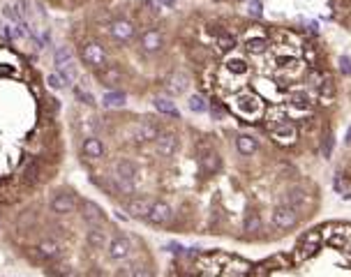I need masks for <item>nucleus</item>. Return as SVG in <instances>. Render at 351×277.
<instances>
[{
  "label": "nucleus",
  "mask_w": 351,
  "mask_h": 277,
  "mask_svg": "<svg viewBox=\"0 0 351 277\" xmlns=\"http://www.w3.org/2000/svg\"><path fill=\"white\" fill-rule=\"evenodd\" d=\"M231 109H234V113L245 118V120H259L266 111H263V100L259 95L250 93V90H243V93L234 95V100H231Z\"/></svg>",
  "instance_id": "obj_1"
},
{
  "label": "nucleus",
  "mask_w": 351,
  "mask_h": 277,
  "mask_svg": "<svg viewBox=\"0 0 351 277\" xmlns=\"http://www.w3.org/2000/svg\"><path fill=\"white\" fill-rule=\"evenodd\" d=\"M79 54H81V60L86 62L88 67H93V69L107 67V51L97 42H83Z\"/></svg>",
  "instance_id": "obj_2"
},
{
  "label": "nucleus",
  "mask_w": 351,
  "mask_h": 277,
  "mask_svg": "<svg viewBox=\"0 0 351 277\" xmlns=\"http://www.w3.org/2000/svg\"><path fill=\"white\" fill-rule=\"evenodd\" d=\"M268 134H270V139L275 143H280V146H291V143L298 139V129L293 122L282 118V120H277L275 125H270Z\"/></svg>",
  "instance_id": "obj_3"
},
{
  "label": "nucleus",
  "mask_w": 351,
  "mask_h": 277,
  "mask_svg": "<svg viewBox=\"0 0 351 277\" xmlns=\"http://www.w3.org/2000/svg\"><path fill=\"white\" fill-rule=\"evenodd\" d=\"M129 252H132V245H129L127 236L116 233V236L109 240L107 254H109V261H111V264H122V261H127Z\"/></svg>",
  "instance_id": "obj_4"
},
{
  "label": "nucleus",
  "mask_w": 351,
  "mask_h": 277,
  "mask_svg": "<svg viewBox=\"0 0 351 277\" xmlns=\"http://www.w3.org/2000/svg\"><path fill=\"white\" fill-rule=\"evenodd\" d=\"M155 153L160 157H174L180 148V141H178V134L171 132V129H160V134H157L155 141Z\"/></svg>",
  "instance_id": "obj_5"
},
{
  "label": "nucleus",
  "mask_w": 351,
  "mask_h": 277,
  "mask_svg": "<svg viewBox=\"0 0 351 277\" xmlns=\"http://www.w3.org/2000/svg\"><path fill=\"white\" fill-rule=\"evenodd\" d=\"M270 222L277 231H289L298 224V213L291 206H277L270 215Z\"/></svg>",
  "instance_id": "obj_6"
},
{
  "label": "nucleus",
  "mask_w": 351,
  "mask_h": 277,
  "mask_svg": "<svg viewBox=\"0 0 351 277\" xmlns=\"http://www.w3.org/2000/svg\"><path fill=\"white\" fill-rule=\"evenodd\" d=\"M160 134V125L153 120H141L139 125L132 127V141L143 146V143H153Z\"/></svg>",
  "instance_id": "obj_7"
},
{
  "label": "nucleus",
  "mask_w": 351,
  "mask_h": 277,
  "mask_svg": "<svg viewBox=\"0 0 351 277\" xmlns=\"http://www.w3.org/2000/svg\"><path fill=\"white\" fill-rule=\"evenodd\" d=\"M76 206H79V201H76V194H72V192H58L49 201V208L56 215H69V213L76 210Z\"/></svg>",
  "instance_id": "obj_8"
},
{
  "label": "nucleus",
  "mask_w": 351,
  "mask_h": 277,
  "mask_svg": "<svg viewBox=\"0 0 351 277\" xmlns=\"http://www.w3.org/2000/svg\"><path fill=\"white\" fill-rule=\"evenodd\" d=\"M109 35H111L116 42H132L136 35V28H134V23L127 19H114L109 23Z\"/></svg>",
  "instance_id": "obj_9"
},
{
  "label": "nucleus",
  "mask_w": 351,
  "mask_h": 277,
  "mask_svg": "<svg viewBox=\"0 0 351 277\" xmlns=\"http://www.w3.org/2000/svg\"><path fill=\"white\" fill-rule=\"evenodd\" d=\"M150 224H155V226H164V224H169L174 220V208H171V203L167 201H153V208H150L148 217H146Z\"/></svg>",
  "instance_id": "obj_10"
},
{
  "label": "nucleus",
  "mask_w": 351,
  "mask_h": 277,
  "mask_svg": "<svg viewBox=\"0 0 351 277\" xmlns=\"http://www.w3.org/2000/svg\"><path fill=\"white\" fill-rule=\"evenodd\" d=\"M79 210H81V220L86 224H104L107 222V213L97 206L95 201H81L79 203Z\"/></svg>",
  "instance_id": "obj_11"
},
{
  "label": "nucleus",
  "mask_w": 351,
  "mask_h": 277,
  "mask_svg": "<svg viewBox=\"0 0 351 277\" xmlns=\"http://www.w3.org/2000/svg\"><path fill=\"white\" fill-rule=\"evenodd\" d=\"M150 208H153V201L146 199V196H134V199H129V201L125 203L127 215L134 217V220H146L148 213H150Z\"/></svg>",
  "instance_id": "obj_12"
},
{
  "label": "nucleus",
  "mask_w": 351,
  "mask_h": 277,
  "mask_svg": "<svg viewBox=\"0 0 351 277\" xmlns=\"http://www.w3.org/2000/svg\"><path fill=\"white\" fill-rule=\"evenodd\" d=\"M162 47H164V35L157 28H150V30H146L141 35V49L146 54H157V51H162Z\"/></svg>",
  "instance_id": "obj_13"
},
{
  "label": "nucleus",
  "mask_w": 351,
  "mask_h": 277,
  "mask_svg": "<svg viewBox=\"0 0 351 277\" xmlns=\"http://www.w3.org/2000/svg\"><path fill=\"white\" fill-rule=\"evenodd\" d=\"M81 153L88 160H102V157L107 155V146H104V141L97 139V136H86L81 143Z\"/></svg>",
  "instance_id": "obj_14"
},
{
  "label": "nucleus",
  "mask_w": 351,
  "mask_h": 277,
  "mask_svg": "<svg viewBox=\"0 0 351 277\" xmlns=\"http://www.w3.org/2000/svg\"><path fill=\"white\" fill-rule=\"evenodd\" d=\"M97 81L111 90H118L122 83V72L118 67H102L97 69Z\"/></svg>",
  "instance_id": "obj_15"
},
{
  "label": "nucleus",
  "mask_w": 351,
  "mask_h": 277,
  "mask_svg": "<svg viewBox=\"0 0 351 277\" xmlns=\"http://www.w3.org/2000/svg\"><path fill=\"white\" fill-rule=\"evenodd\" d=\"M187 86H189L187 74L174 72V74H169L167 83H164V90H167V95H171V97H178V95H182L185 90H187Z\"/></svg>",
  "instance_id": "obj_16"
},
{
  "label": "nucleus",
  "mask_w": 351,
  "mask_h": 277,
  "mask_svg": "<svg viewBox=\"0 0 351 277\" xmlns=\"http://www.w3.org/2000/svg\"><path fill=\"white\" fill-rule=\"evenodd\" d=\"M224 72L229 76H245L250 72V62L245 55H231L224 60Z\"/></svg>",
  "instance_id": "obj_17"
},
{
  "label": "nucleus",
  "mask_w": 351,
  "mask_h": 277,
  "mask_svg": "<svg viewBox=\"0 0 351 277\" xmlns=\"http://www.w3.org/2000/svg\"><path fill=\"white\" fill-rule=\"evenodd\" d=\"M289 109L296 113H310L312 109V97L307 95V90H296L289 95Z\"/></svg>",
  "instance_id": "obj_18"
},
{
  "label": "nucleus",
  "mask_w": 351,
  "mask_h": 277,
  "mask_svg": "<svg viewBox=\"0 0 351 277\" xmlns=\"http://www.w3.org/2000/svg\"><path fill=\"white\" fill-rule=\"evenodd\" d=\"M199 164L203 166V171L206 173H215V171H220V166H222V160H220V155H217L213 148H206V150H199Z\"/></svg>",
  "instance_id": "obj_19"
},
{
  "label": "nucleus",
  "mask_w": 351,
  "mask_h": 277,
  "mask_svg": "<svg viewBox=\"0 0 351 277\" xmlns=\"http://www.w3.org/2000/svg\"><path fill=\"white\" fill-rule=\"evenodd\" d=\"M266 49H268V37H261V35L247 37L243 42V51L250 55H261V54H266Z\"/></svg>",
  "instance_id": "obj_20"
},
{
  "label": "nucleus",
  "mask_w": 351,
  "mask_h": 277,
  "mask_svg": "<svg viewBox=\"0 0 351 277\" xmlns=\"http://www.w3.org/2000/svg\"><path fill=\"white\" fill-rule=\"evenodd\" d=\"M259 148V143L254 136L250 134H238L236 136V150L240 153V155H254Z\"/></svg>",
  "instance_id": "obj_21"
},
{
  "label": "nucleus",
  "mask_w": 351,
  "mask_h": 277,
  "mask_svg": "<svg viewBox=\"0 0 351 277\" xmlns=\"http://www.w3.org/2000/svg\"><path fill=\"white\" fill-rule=\"evenodd\" d=\"M153 107L160 111V113H164V115H171V118H178L180 115V111L176 109V104L174 102H169V100H164V97H157L155 102H153Z\"/></svg>",
  "instance_id": "obj_22"
},
{
  "label": "nucleus",
  "mask_w": 351,
  "mask_h": 277,
  "mask_svg": "<svg viewBox=\"0 0 351 277\" xmlns=\"http://www.w3.org/2000/svg\"><path fill=\"white\" fill-rule=\"evenodd\" d=\"M215 42H217V49H220V51H222V54H229V51H234V49H236V37H234V35H229V33H220L215 37Z\"/></svg>",
  "instance_id": "obj_23"
},
{
  "label": "nucleus",
  "mask_w": 351,
  "mask_h": 277,
  "mask_svg": "<svg viewBox=\"0 0 351 277\" xmlns=\"http://www.w3.org/2000/svg\"><path fill=\"white\" fill-rule=\"evenodd\" d=\"M125 102H127V95L122 93V90H111V93L104 95V107H125Z\"/></svg>",
  "instance_id": "obj_24"
},
{
  "label": "nucleus",
  "mask_w": 351,
  "mask_h": 277,
  "mask_svg": "<svg viewBox=\"0 0 351 277\" xmlns=\"http://www.w3.org/2000/svg\"><path fill=\"white\" fill-rule=\"evenodd\" d=\"M287 203H291V206H307L310 196L305 194V192H300V189H291L289 194H287Z\"/></svg>",
  "instance_id": "obj_25"
},
{
  "label": "nucleus",
  "mask_w": 351,
  "mask_h": 277,
  "mask_svg": "<svg viewBox=\"0 0 351 277\" xmlns=\"http://www.w3.org/2000/svg\"><path fill=\"white\" fill-rule=\"evenodd\" d=\"M259 229H261V217H259V215H250L247 220H245L243 231L247 233V236H254Z\"/></svg>",
  "instance_id": "obj_26"
},
{
  "label": "nucleus",
  "mask_w": 351,
  "mask_h": 277,
  "mask_svg": "<svg viewBox=\"0 0 351 277\" xmlns=\"http://www.w3.org/2000/svg\"><path fill=\"white\" fill-rule=\"evenodd\" d=\"M187 107L194 111V113H203L206 111V100H203L201 95H192L187 100Z\"/></svg>",
  "instance_id": "obj_27"
},
{
  "label": "nucleus",
  "mask_w": 351,
  "mask_h": 277,
  "mask_svg": "<svg viewBox=\"0 0 351 277\" xmlns=\"http://www.w3.org/2000/svg\"><path fill=\"white\" fill-rule=\"evenodd\" d=\"M74 95H76V100H79V102L88 104V107H95V97L90 93H86L83 88H74Z\"/></svg>",
  "instance_id": "obj_28"
},
{
  "label": "nucleus",
  "mask_w": 351,
  "mask_h": 277,
  "mask_svg": "<svg viewBox=\"0 0 351 277\" xmlns=\"http://www.w3.org/2000/svg\"><path fill=\"white\" fill-rule=\"evenodd\" d=\"M2 14H5V19H9V21H21V16H19V9L16 7H12V5H5L2 7Z\"/></svg>",
  "instance_id": "obj_29"
},
{
  "label": "nucleus",
  "mask_w": 351,
  "mask_h": 277,
  "mask_svg": "<svg viewBox=\"0 0 351 277\" xmlns=\"http://www.w3.org/2000/svg\"><path fill=\"white\" fill-rule=\"evenodd\" d=\"M349 187V180L345 178V173H335V192H345Z\"/></svg>",
  "instance_id": "obj_30"
},
{
  "label": "nucleus",
  "mask_w": 351,
  "mask_h": 277,
  "mask_svg": "<svg viewBox=\"0 0 351 277\" xmlns=\"http://www.w3.org/2000/svg\"><path fill=\"white\" fill-rule=\"evenodd\" d=\"M247 9H250L252 16H261V12H263L261 0H250V2H247Z\"/></svg>",
  "instance_id": "obj_31"
},
{
  "label": "nucleus",
  "mask_w": 351,
  "mask_h": 277,
  "mask_svg": "<svg viewBox=\"0 0 351 277\" xmlns=\"http://www.w3.org/2000/svg\"><path fill=\"white\" fill-rule=\"evenodd\" d=\"M132 277H155V275H153V271H150L148 266L139 264V266L134 268V275H132Z\"/></svg>",
  "instance_id": "obj_32"
},
{
  "label": "nucleus",
  "mask_w": 351,
  "mask_h": 277,
  "mask_svg": "<svg viewBox=\"0 0 351 277\" xmlns=\"http://www.w3.org/2000/svg\"><path fill=\"white\" fill-rule=\"evenodd\" d=\"M340 69H342V74H345V76H351V60L347 58V55L340 58Z\"/></svg>",
  "instance_id": "obj_33"
},
{
  "label": "nucleus",
  "mask_w": 351,
  "mask_h": 277,
  "mask_svg": "<svg viewBox=\"0 0 351 277\" xmlns=\"http://www.w3.org/2000/svg\"><path fill=\"white\" fill-rule=\"evenodd\" d=\"M331 148H333V136H328L324 143V157H331Z\"/></svg>",
  "instance_id": "obj_34"
},
{
  "label": "nucleus",
  "mask_w": 351,
  "mask_h": 277,
  "mask_svg": "<svg viewBox=\"0 0 351 277\" xmlns=\"http://www.w3.org/2000/svg\"><path fill=\"white\" fill-rule=\"evenodd\" d=\"M347 146H351V127H349V132H347Z\"/></svg>",
  "instance_id": "obj_35"
},
{
  "label": "nucleus",
  "mask_w": 351,
  "mask_h": 277,
  "mask_svg": "<svg viewBox=\"0 0 351 277\" xmlns=\"http://www.w3.org/2000/svg\"><path fill=\"white\" fill-rule=\"evenodd\" d=\"M160 2H162V5H169V7L174 5V0H160Z\"/></svg>",
  "instance_id": "obj_36"
},
{
  "label": "nucleus",
  "mask_w": 351,
  "mask_h": 277,
  "mask_svg": "<svg viewBox=\"0 0 351 277\" xmlns=\"http://www.w3.org/2000/svg\"><path fill=\"white\" fill-rule=\"evenodd\" d=\"M349 252H351V250H349Z\"/></svg>",
  "instance_id": "obj_37"
}]
</instances>
